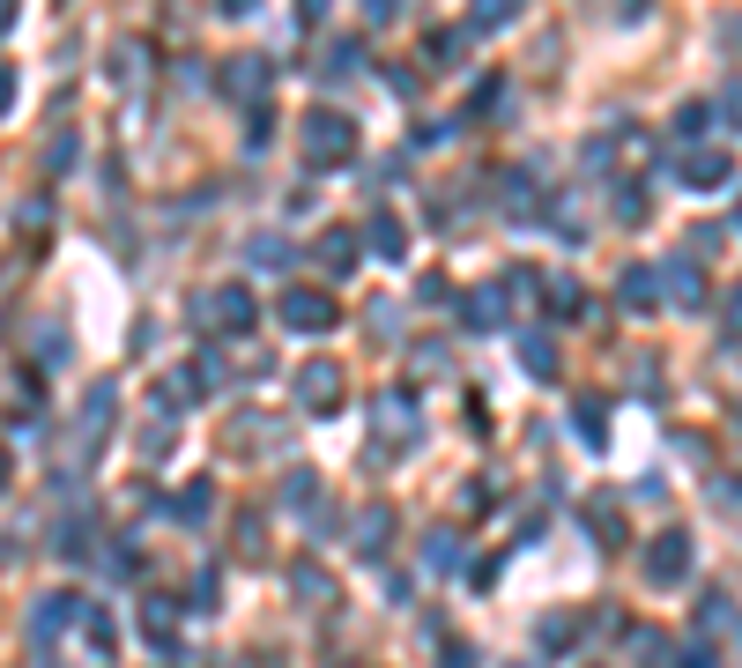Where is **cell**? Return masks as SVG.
<instances>
[{
  "label": "cell",
  "mask_w": 742,
  "mask_h": 668,
  "mask_svg": "<svg viewBox=\"0 0 742 668\" xmlns=\"http://www.w3.org/2000/svg\"><path fill=\"white\" fill-rule=\"evenodd\" d=\"M720 513H728V520H742V483H720Z\"/></svg>",
  "instance_id": "cell-42"
},
{
  "label": "cell",
  "mask_w": 742,
  "mask_h": 668,
  "mask_svg": "<svg viewBox=\"0 0 742 668\" xmlns=\"http://www.w3.org/2000/svg\"><path fill=\"white\" fill-rule=\"evenodd\" d=\"M631 654H639V668H661L668 639H661V631H653V624H631Z\"/></svg>",
  "instance_id": "cell-33"
},
{
  "label": "cell",
  "mask_w": 742,
  "mask_h": 668,
  "mask_svg": "<svg viewBox=\"0 0 742 668\" xmlns=\"http://www.w3.org/2000/svg\"><path fill=\"white\" fill-rule=\"evenodd\" d=\"M112 409H120V387H112V379H97V387L82 394V431H74V439H82V453H97V445H104V431H112Z\"/></svg>",
  "instance_id": "cell-10"
},
{
  "label": "cell",
  "mask_w": 742,
  "mask_h": 668,
  "mask_svg": "<svg viewBox=\"0 0 742 668\" xmlns=\"http://www.w3.org/2000/svg\"><path fill=\"white\" fill-rule=\"evenodd\" d=\"M461 320H468L475 335H491V327L505 320V282H483V290H468V297H461Z\"/></svg>",
  "instance_id": "cell-17"
},
{
  "label": "cell",
  "mask_w": 742,
  "mask_h": 668,
  "mask_svg": "<svg viewBox=\"0 0 742 668\" xmlns=\"http://www.w3.org/2000/svg\"><path fill=\"white\" fill-rule=\"evenodd\" d=\"M297 142H305V156L312 164H349L357 156V120H342V112H305V126H297Z\"/></svg>",
  "instance_id": "cell-1"
},
{
  "label": "cell",
  "mask_w": 742,
  "mask_h": 668,
  "mask_svg": "<svg viewBox=\"0 0 742 668\" xmlns=\"http://www.w3.org/2000/svg\"><path fill=\"white\" fill-rule=\"evenodd\" d=\"M617 297H624V312H661V268H624Z\"/></svg>",
  "instance_id": "cell-14"
},
{
  "label": "cell",
  "mask_w": 742,
  "mask_h": 668,
  "mask_svg": "<svg viewBox=\"0 0 742 668\" xmlns=\"http://www.w3.org/2000/svg\"><path fill=\"white\" fill-rule=\"evenodd\" d=\"M357 253H364V246H357V230H342V223H334V230H320L312 260H320L327 275H349V268H357Z\"/></svg>",
  "instance_id": "cell-18"
},
{
  "label": "cell",
  "mask_w": 742,
  "mask_h": 668,
  "mask_svg": "<svg viewBox=\"0 0 742 668\" xmlns=\"http://www.w3.org/2000/svg\"><path fill=\"white\" fill-rule=\"evenodd\" d=\"M423 572H461V535H453V527H431V535H423Z\"/></svg>",
  "instance_id": "cell-23"
},
{
  "label": "cell",
  "mask_w": 742,
  "mask_h": 668,
  "mask_svg": "<svg viewBox=\"0 0 742 668\" xmlns=\"http://www.w3.org/2000/svg\"><path fill=\"white\" fill-rule=\"evenodd\" d=\"M342 394H349V387H342V371H334V364H305V371H297V401H305V409H320V417H327V409H342Z\"/></svg>",
  "instance_id": "cell-12"
},
{
  "label": "cell",
  "mask_w": 742,
  "mask_h": 668,
  "mask_svg": "<svg viewBox=\"0 0 742 668\" xmlns=\"http://www.w3.org/2000/svg\"><path fill=\"white\" fill-rule=\"evenodd\" d=\"M246 260H253V268H268V275H282V268H290V246H282V238H253Z\"/></svg>",
  "instance_id": "cell-32"
},
{
  "label": "cell",
  "mask_w": 742,
  "mask_h": 668,
  "mask_svg": "<svg viewBox=\"0 0 742 668\" xmlns=\"http://www.w3.org/2000/svg\"><path fill=\"white\" fill-rule=\"evenodd\" d=\"M342 668H357V661H342Z\"/></svg>",
  "instance_id": "cell-48"
},
{
  "label": "cell",
  "mask_w": 742,
  "mask_h": 668,
  "mask_svg": "<svg viewBox=\"0 0 742 668\" xmlns=\"http://www.w3.org/2000/svg\"><path fill=\"white\" fill-rule=\"evenodd\" d=\"M513 668H535V661H513Z\"/></svg>",
  "instance_id": "cell-47"
},
{
  "label": "cell",
  "mask_w": 742,
  "mask_h": 668,
  "mask_svg": "<svg viewBox=\"0 0 742 668\" xmlns=\"http://www.w3.org/2000/svg\"><path fill=\"white\" fill-rule=\"evenodd\" d=\"M505 23H513V8H505V0H483V8L468 16V30H475V38H491V30H505Z\"/></svg>",
  "instance_id": "cell-34"
},
{
  "label": "cell",
  "mask_w": 742,
  "mask_h": 668,
  "mask_svg": "<svg viewBox=\"0 0 742 668\" xmlns=\"http://www.w3.org/2000/svg\"><path fill=\"white\" fill-rule=\"evenodd\" d=\"M60 557H68V565H90V557H97V513L60 520Z\"/></svg>",
  "instance_id": "cell-16"
},
{
  "label": "cell",
  "mask_w": 742,
  "mask_h": 668,
  "mask_svg": "<svg viewBox=\"0 0 742 668\" xmlns=\"http://www.w3.org/2000/svg\"><path fill=\"white\" fill-rule=\"evenodd\" d=\"M268 82H275V68H268V60H253V52L223 60V90H230V97H260Z\"/></svg>",
  "instance_id": "cell-15"
},
{
  "label": "cell",
  "mask_w": 742,
  "mask_h": 668,
  "mask_svg": "<svg viewBox=\"0 0 742 668\" xmlns=\"http://www.w3.org/2000/svg\"><path fill=\"white\" fill-rule=\"evenodd\" d=\"M639 565H646V579H653V587H676V579L698 565V549H691V535H683V527H661V535L646 543Z\"/></svg>",
  "instance_id": "cell-4"
},
{
  "label": "cell",
  "mask_w": 742,
  "mask_h": 668,
  "mask_svg": "<svg viewBox=\"0 0 742 668\" xmlns=\"http://www.w3.org/2000/svg\"><path fill=\"white\" fill-rule=\"evenodd\" d=\"M439 668H475V646L468 639H445L439 646Z\"/></svg>",
  "instance_id": "cell-36"
},
{
  "label": "cell",
  "mask_w": 742,
  "mask_h": 668,
  "mask_svg": "<svg viewBox=\"0 0 742 668\" xmlns=\"http://www.w3.org/2000/svg\"><path fill=\"white\" fill-rule=\"evenodd\" d=\"M238 549H246V557L260 549V513H246V520H238Z\"/></svg>",
  "instance_id": "cell-41"
},
{
  "label": "cell",
  "mask_w": 742,
  "mask_h": 668,
  "mask_svg": "<svg viewBox=\"0 0 742 668\" xmlns=\"http://www.w3.org/2000/svg\"><path fill=\"white\" fill-rule=\"evenodd\" d=\"M297 594L305 602H334V579H320V565H297Z\"/></svg>",
  "instance_id": "cell-35"
},
{
  "label": "cell",
  "mask_w": 742,
  "mask_h": 668,
  "mask_svg": "<svg viewBox=\"0 0 742 668\" xmlns=\"http://www.w3.org/2000/svg\"><path fill=\"white\" fill-rule=\"evenodd\" d=\"M394 505H364V513L349 520V543H357V557H387L394 549Z\"/></svg>",
  "instance_id": "cell-9"
},
{
  "label": "cell",
  "mask_w": 742,
  "mask_h": 668,
  "mask_svg": "<svg viewBox=\"0 0 742 668\" xmlns=\"http://www.w3.org/2000/svg\"><path fill=\"white\" fill-rule=\"evenodd\" d=\"M282 505L312 513V505H320V475H312V469H290V475H282Z\"/></svg>",
  "instance_id": "cell-28"
},
{
  "label": "cell",
  "mask_w": 742,
  "mask_h": 668,
  "mask_svg": "<svg viewBox=\"0 0 742 668\" xmlns=\"http://www.w3.org/2000/svg\"><path fill=\"white\" fill-rule=\"evenodd\" d=\"M728 327H742V290H735V297H728Z\"/></svg>",
  "instance_id": "cell-45"
},
{
  "label": "cell",
  "mask_w": 742,
  "mask_h": 668,
  "mask_svg": "<svg viewBox=\"0 0 742 668\" xmlns=\"http://www.w3.org/2000/svg\"><path fill=\"white\" fill-rule=\"evenodd\" d=\"M519 364L535 371V379H557V342L549 335H519Z\"/></svg>",
  "instance_id": "cell-26"
},
{
  "label": "cell",
  "mask_w": 742,
  "mask_h": 668,
  "mask_svg": "<svg viewBox=\"0 0 742 668\" xmlns=\"http://www.w3.org/2000/svg\"><path fill=\"white\" fill-rule=\"evenodd\" d=\"M172 453V423H156V431H142V461H164Z\"/></svg>",
  "instance_id": "cell-37"
},
{
  "label": "cell",
  "mask_w": 742,
  "mask_h": 668,
  "mask_svg": "<svg viewBox=\"0 0 742 668\" xmlns=\"http://www.w3.org/2000/svg\"><path fill=\"white\" fill-rule=\"evenodd\" d=\"M661 297L676 312H705V268L698 260H668L661 268Z\"/></svg>",
  "instance_id": "cell-11"
},
{
  "label": "cell",
  "mask_w": 742,
  "mask_h": 668,
  "mask_svg": "<svg viewBox=\"0 0 742 668\" xmlns=\"http://www.w3.org/2000/svg\"><path fill=\"white\" fill-rule=\"evenodd\" d=\"M216 594H223V579H216V572H200V579H194V602H186V609H216Z\"/></svg>",
  "instance_id": "cell-38"
},
{
  "label": "cell",
  "mask_w": 742,
  "mask_h": 668,
  "mask_svg": "<svg viewBox=\"0 0 742 668\" xmlns=\"http://www.w3.org/2000/svg\"><path fill=\"white\" fill-rule=\"evenodd\" d=\"M416 297H423V305H453V282H445V275H423Z\"/></svg>",
  "instance_id": "cell-40"
},
{
  "label": "cell",
  "mask_w": 742,
  "mask_h": 668,
  "mask_svg": "<svg viewBox=\"0 0 742 668\" xmlns=\"http://www.w3.org/2000/svg\"><path fill=\"white\" fill-rule=\"evenodd\" d=\"M587 527L601 535V549H624V505H617L609 491H601V497H587Z\"/></svg>",
  "instance_id": "cell-20"
},
{
  "label": "cell",
  "mask_w": 742,
  "mask_h": 668,
  "mask_svg": "<svg viewBox=\"0 0 742 668\" xmlns=\"http://www.w3.org/2000/svg\"><path fill=\"white\" fill-rule=\"evenodd\" d=\"M571 431H579V445H609V401L579 394L571 401Z\"/></svg>",
  "instance_id": "cell-19"
},
{
  "label": "cell",
  "mask_w": 742,
  "mask_h": 668,
  "mask_svg": "<svg viewBox=\"0 0 742 668\" xmlns=\"http://www.w3.org/2000/svg\"><path fill=\"white\" fill-rule=\"evenodd\" d=\"M0 491H8V445H0Z\"/></svg>",
  "instance_id": "cell-46"
},
{
  "label": "cell",
  "mask_w": 742,
  "mask_h": 668,
  "mask_svg": "<svg viewBox=\"0 0 742 668\" xmlns=\"http://www.w3.org/2000/svg\"><path fill=\"white\" fill-rule=\"evenodd\" d=\"M82 609H90L82 594H38V609H30V639L52 646L60 631H68V624H82Z\"/></svg>",
  "instance_id": "cell-7"
},
{
  "label": "cell",
  "mask_w": 742,
  "mask_h": 668,
  "mask_svg": "<svg viewBox=\"0 0 742 668\" xmlns=\"http://www.w3.org/2000/svg\"><path fill=\"white\" fill-rule=\"evenodd\" d=\"M728 624H735V602H728V594H705V602H698V631H728Z\"/></svg>",
  "instance_id": "cell-31"
},
{
  "label": "cell",
  "mask_w": 742,
  "mask_h": 668,
  "mask_svg": "<svg viewBox=\"0 0 742 668\" xmlns=\"http://www.w3.org/2000/svg\"><path fill=\"white\" fill-rule=\"evenodd\" d=\"M705 134H713V104H683V112H676V142L705 148Z\"/></svg>",
  "instance_id": "cell-25"
},
{
  "label": "cell",
  "mask_w": 742,
  "mask_h": 668,
  "mask_svg": "<svg viewBox=\"0 0 742 668\" xmlns=\"http://www.w3.org/2000/svg\"><path fill=\"white\" fill-rule=\"evenodd\" d=\"M549 320H587V290H579L571 275H557V282H549Z\"/></svg>",
  "instance_id": "cell-24"
},
{
  "label": "cell",
  "mask_w": 742,
  "mask_h": 668,
  "mask_svg": "<svg viewBox=\"0 0 742 668\" xmlns=\"http://www.w3.org/2000/svg\"><path fill=\"white\" fill-rule=\"evenodd\" d=\"M364 253H379V260H401V253H409V223H401L394 208H379V216L364 223Z\"/></svg>",
  "instance_id": "cell-13"
},
{
  "label": "cell",
  "mask_w": 742,
  "mask_h": 668,
  "mask_svg": "<svg viewBox=\"0 0 742 668\" xmlns=\"http://www.w3.org/2000/svg\"><path fill=\"white\" fill-rule=\"evenodd\" d=\"M497 201H505V216H535V172L519 164V172L497 178Z\"/></svg>",
  "instance_id": "cell-22"
},
{
  "label": "cell",
  "mask_w": 742,
  "mask_h": 668,
  "mask_svg": "<svg viewBox=\"0 0 742 668\" xmlns=\"http://www.w3.org/2000/svg\"><path fill=\"white\" fill-rule=\"evenodd\" d=\"M579 631H587V617H579V609H565V617H543V631H535V639H543V646H571Z\"/></svg>",
  "instance_id": "cell-30"
},
{
  "label": "cell",
  "mask_w": 742,
  "mask_h": 668,
  "mask_svg": "<svg viewBox=\"0 0 742 668\" xmlns=\"http://www.w3.org/2000/svg\"><path fill=\"white\" fill-rule=\"evenodd\" d=\"M172 513H178V520H186V527H200V520L216 513V491H208V483H186V491H178V497H172Z\"/></svg>",
  "instance_id": "cell-27"
},
{
  "label": "cell",
  "mask_w": 742,
  "mask_h": 668,
  "mask_svg": "<svg viewBox=\"0 0 742 668\" xmlns=\"http://www.w3.org/2000/svg\"><path fill=\"white\" fill-rule=\"evenodd\" d=\"M379 431H371V453H409L416 445V394L409 387H394V394H379Z\"/></svg>",
  "instance_id": "cell-3"
},
{
  "label": "cell",
  "mask_w": 742,
  "mask_h": 668,
  "mask_svg": "<svg viewBox=\"0 0 742 668\" xmlns=\"http://www.w3.org/2000/svg\"><path fill=\"white\" fill-rule=\"evenodd\" d=\"M275 312H282V327H290V335H327V327H334L327 290H305V282H297V290H282V305H275Z\"/></svg>",
  "instance_id": "cell-6"
},
{
  "label": "cell",
  "mask_w": 742,
  "mask_h": 668,
  "mask_svg": "<svg viewBox=\"0 0 742 668\" xmlns=\"http://www.w3.org/2000/svg\"><path fill=\"white\" fill-rule=\"evenodd\" d=\"M134 624H142V639L156 646V654H178V602H172V594H142Z\"/></svg>",
  "instance_id": "cell-8"
},
{
  "label": "cell",
  "mask_w": 742,
  "mask_h": 668,
  "mask_svg": "<svg viewBox=\"0 0 742 668\" xmlns=\"http://www.w3.org/2000/svg\"><path fill=\"white\" fill-rule=\"evenodd\" d=\"M8 104H16V68H0V120H8Z\"/></svg>",
  "instance_id": "cell-44"
},
{
  "label": "cell",
  "mask_w": 742,
  "mask_h": 668,
  "mask_svg": "<svg viewBox=\"0 0 742 668\" xmlns=\"http://www.w3.org/2000/svg\"><path fill=\"white\" fill-rule=\"evenodd\" d=\"M200 327H216V335H253V327H260V305H253L246 282H216V290L200 297Z\"/></svg>",
  "instance_id": "cell-2"
},
{
  "label": "cell",
  "mask_w": 742,
  "mask_h": 668,
  "mask_svg": "<svg viewBox=\"0 0 742 668\" xmlns=\"http://www.w3.org/2000/svg\"><path fill=\"white\" fill-rule=\"evenodd\" d=\"M676 668H713V646H683V661Z\"/></svg>",
  "instance_id": "cell-43"
},
{
  "label": "cell",
  "mask_w": 742,
  "mask_h": 668,
  "mask_svg": "<svg viewBox=\"0 0 742 668\" xmlns=\"http://www.w3.org/2000/svg\"><path fill=\"white\" fill-rule=\"evenodd\" d=\"M617 223H646V194H624L617 186Z\"/></svg>",
  "instance_id": "cell-39"
},
{
  "label": "cell",
  "mask_w": 742,
  "mask_h": 668,
  "mask_svg": "<svg viewBox=\"0 0 742 668\" xmlns=\"http://www.w3.org/2000/svg\"><path fill=\"white\" fill-rule=\"evenodd\" d=\"M728 172H735V164H728V148H676V178H683V186H691V194H720V186H728Z\"/></svg>",
  "instance_id": "cell-5"
},
{
  "label": "cell",
  "mask_w": 742,
  "mask_h": 668,
  "mask_svg": "<svg viewBox=\"0 0 742 668\" xmlns=\"http://www.w3.org/2000/svg\"><path fill=\"white\" fill-rule=\"evenodd\" d=\"M82 646H90V654H97V661H112V617H104L97 602H90V609H82Z\"/></svg>",
  "instance_id": "cell-29"
},
{
  "label": "cell",
  "mask_w": 742,
  "mask_h": 668,
  "mask_svg": "<svg viewBox=\"0 0 742 668\" xmlns=\"http://www.w3.org/2000/svg\"><path fill=\"white\" fill-rule=\"evenodd\" d=\"M357 60H364V45H357V38H334V45L320 52V82H349V74H357Z\"/></svg>",
  "instance_id": "cell-21"
}]
</instances>
